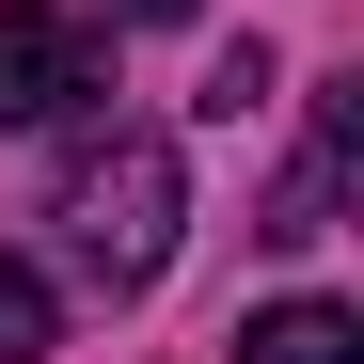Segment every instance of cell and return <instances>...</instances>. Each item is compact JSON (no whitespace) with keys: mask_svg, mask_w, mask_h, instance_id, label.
I'll return each mask as SVG.
<instances>
[{"mask_svg":"<svg viewBox=\"0 0 364 364\" xmlns=\"http://www.w3.org/2000/svg\"><path fill=\"white\" fill-rule=\"evenodd\" d=\"M48 222H64V254L95 301H143L174 269V222H191V159H174V127H111L64 159V191H48Z\"/></svg>","mask_w":364,"mask_h":364,"instance_id":"obj_1","label":"cell"},{"mask_svg":"<svg viewBox=\"0 0 364 364\" xmlns=\"http://www.w3.org/2000/svg\"><path fill=\"white\" fill-rule=\"evenodd\" d=\"M111 16H191V0H111Z\"/></svg>","mask_w":364,"mask_h":364,"instance_id":"obj_7","label":"cell"},{"mask_svg":"<svg viewBox=\"0 0 364 364\" xmlns=\"http://www.w3.org/2000/svg\"><path fill=\"white\" fill-rule=\"evenodd\" d=\"M348 159H364V80H333V95H317V143H301V174L269 191V222H254V237H333Z\"/></svg>","mask_w":364,"mask_h":364,"instance_id":"obj_3","label":"cell"},{"mask_svg":"<svg viewBox=\"0 0 364 364\" xmlns=\"http://www.w3.org/2000/svg\"><path fill=\"white\" fill-rule=\"evenodd\" d=\"M111 95V48L64 0H0V127H80Z\"/></svg>","mask_w":364,"mask_h":364,"instance_id":"obj_2","label":"cell"},{"mask_svg":"<svg viewBox=\"0 0 364 364\" xmlns=\"http://www.w3.org/2000/svg\"><path fill=\"white\" fill-rule=\"evenodd\" d=\"M237 364H364V317L348 301H269V317L237 333Z\"/></svg>","mask_w":364,"mask_h":364,"instance_id":"obj_4","label":"cell"},{"mask_svg":"<svg viewBox=\"0 0 364 364\" xmlns=\"http://www.w3.org/2000/svg\"><path fill=\"white\" fill-rule=\"evenodd\" d=\"M191 111H206V127H237V111H269V48H222V64H206V95H191Z\"/></svg>","mask_w":364,"mask_h":364,"instance_id":"obj_6","label":"cell"},{"mask_svg":"<svg viewBox=\"0 0 364 364\" xmlns=\"http://www.w3.org/2000/svg\"><path fill=\"white\" fill-rule=\"evenodd\" d=\"M48 333H64L48 269H32V254H0V364H48Z\"/></svg>","mask_w":364,"mask_h":364,"instance_id":"obj_5","label":"cell"}]
</instances>
